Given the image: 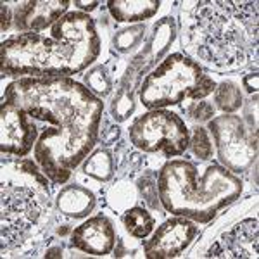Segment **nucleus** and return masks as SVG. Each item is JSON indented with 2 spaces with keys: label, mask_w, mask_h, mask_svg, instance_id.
I'll list each match as a JSON object with an SVG mask.
<instances>
[{
  "label": "nucleus",
  "mask_w": 259,
  "mask_h": 259,
  "mask_svg": "<svg viewBox=\"0 0 259 259\" xmlns=\"http://www.w3.org/2000/svg\"><path fill=\"white\" fill-rule=\"evenodd\" d=\"M190 130V142L189 150L197 161H211L214 156V144H212V137L207 130L206 124H192Z\"/></svg>",
  "instance_id": "393cba45"
},
{
  "label": "nucleus",
  "mask_w": 259,
  "mask_h": 259,
  "mask_svg": "<svg viewBox=\"0 0 259 259\" xmlns=\"http://www.w3.org/2000/svg\"><path fill=\"white\" fill-rule=\"evenodd\" d=\"M216 80L183 52H171L144 78L139 102L147 111L178 107L212 95Z\"/></svg>",
  "instance_id": "0eeeda50"
},
{
  "label": "nucleus",
  "mask_w": 259,
  "mask_h": 259,
  "mask_svg": "<svg viewBox=\"0 0 259 259\" xmlns=\"http://www.w3.org/2000/svg\"><path fill=\"white\" fill-rule=\"evenodd\" d=\"M128 140L142 152L149 156L162 154L168 161L187 154L190 130L178 112L171 109H150L132 121Z\"/></svg>",
  "instance_id": "1a4fd4ad"
},
{
  "label": "nucleus",
  "mask_w": 259,
  "mask_h": 259,
  "mask_svg": "<svg viewBox=\"0 0 259 259\" xmlns=\"http://www.w3.org/2000/svg\"><path fill=\"white\" fill-rule=\"evenodd\" d=\"M54 204H56V211L61 216L78 221L89 218L94 212V209L97 207V195L83 183L74 182L69 183V185H64L57 192Z\"/></svg>",
  "instance_id": "2eb2a0df"
},
{
  "label": "nucleus",
  "mask_w": 259,
  "mask_h": 259,
  "mask_svg": "<svg viewBox=\"0 0 259 259\" xmlns=\"http://www.w3.org/2000/svg\"><path fill=\"white\" fill-rule=\"evenodd\" d=\"M2 100L24 109L36 123L54 124L40 132L33 159L54 185H66L97 147L106 102L69 76L18 78L6 87Z\"/></svg>",
  "instance_id": "f257e3e1"
},
{
  "label": "nucleus",
  "mask_w": 259,
  "mask_h": 259,
  "mask_svg": "<svg viewBox=\"0 0 259 259\" xmlns=\"http://www.w3.org/2000/svg\"><path fill=\"white\" fill-rule=\"evenodd\" d=\"M18 33H41L69 12L71 0H21L9 2Z\"/></svg>",
  "instance_id": "4468645a"
},
{
  "label": "nucleus",
  "mask_w": 259,
  "mask_h": 259,
  "mask_svg": "<svg viewBox=\"0 0 259 259\" xmlns=\"http://www.w3.org/2000/svg\"><path fill=\"white\" fill-rule=\"evenodd\" d=\"M150 26L145 23L140 24H128V26L116 30L111 36V52L112 56H130L137 54L144 41L147 40Z\"/></svg>",
  "instance_id": "6ab92c4d"
},
{
  "label": "nucleus",
  "mask_w": 259,
  "mask_h": 259,
  "mask_svg": "<svg viewBox=\"0 0 259 259\" xmlns=\"http://www.w3.org/2000/svg\"><path fill=\"white\" fill-rule=\"evenodd\" d=\"M73 6H74V9H76V11L85 12V14H90V12H94V11H97V9H99L100 2H99V0H92V2H83V0H74Z\"/></svg>",
  "instance_id": "7c9ffc66"
},
{
  "label": "nucleus",
  "mask_w": 259,
  "mask_h": 259,
  "mask_svg": "<svg viewBox=\"0 0 259 259\" xmlns=\"http://www.w3.org/2000/svg\"><path fill=\"white\" fill-rule=\"evenodd\" d=\"M180 114L185 118V123L190 121L192 124H207L216 116V107L207 99L187 100L178 106Z\"/></svg>",
  "instance_id": "a878e982"
},
{
  "label": "nucleus",
  "mask_w": 259,
  "mask_h": 259,
  "mask_svg": "<svg viewBox=\"0 0 259 259\" xmlns=\"http://www.w3.org/2000/svg\"><path fill=\"white\" fill-rule=\"evenodd\" d=\"M157 173H159V169L147 168L139 178L135 180V185H137V190H139V197L142 200V206H145L152 212H159L161 216H166L168 212L162 209L161 200H159Z\"/></svg>",
  "instance_id": "5701e85b"
},
{
  "label": "nucleus",
  "mask_w": 259,
  "mask_h": 259,
  "mask_svg": "<svg viewBox=\"0 0 259 259\" xmlns=\"http://www.w3.org/2000/svg\"><path fill=\"white\" fill-rule=\"evenodd\" d=\"M102 54V36L90 14L69 11L45 33H16L0 44L2 78L69 76L85 73Z\"/></svg>",
  "instance_id": "20e7f679"
},
{
  "label": "nucleus",
  "mask_w": 259,
  "mask_h": 259,
  "mask_svg": "<svg viewBox=\"0 0 259 259\" xmlns=\"http://www.w3.org/2000/svg\"><path fill=\"white\" fill-rule=\"evenodd\" d=\"M177 28L183 54L204 71L237 74L257 71V0L177 2Z\"/></svg>",
  "instance_id": "f03ea898"
},
{
  "label": "nucleus",
  "mask_w": 259,
  "mask_h": 259,
  "mask_svg": "<svg viewBox=\"0 0 259 259\" xmlns=\"http://www.w3.org/2000/svg\"><path fill=\"white\" fill-rule=\"evenodd\" d=\"M0 11H2V26H0V31L6 35L14 26V14H12V7L9 2H0Z\"/></svg>",
  "instance_id": "c756f323"
},
{
  "label": "nucleus",
  "mask_w": 259,
  "mask_h": 259,
  "mask_svg": "<svg viewBox=\"0 0 259 259\" xmlns=\"http://www.w3.org/2000/svg\"><path fill=\"white\" fill-rule=\"evenodd\" d=\"M40 128L26 111L9 102L0 104V152L2 156L26 157L35 149Z\"/></svg>",
  "instance_id": "f8f14e48"
},
{
  "label": "nucleus",
  "mask_w": 259,
  "mask_h": 259,
  "mask_svg": "<svg viewBox=\"0 0 259 259\" xmlns=\"http://www.w3.org/2000/svg\"><path fill=\"white\" fill-rule=\"evenodd\" d=\"M240 89L245 90L247 95L257 94L259 92V71H245L240 78Z\"/></svg>",
  "instance_id": "c85d7f7f"
},
{
  "label": "nucleus",
  "mask_w": 259,
  "mask_h": 259,
  "mask_svg": "<svg viewBox=\"0 0 259 259\" xmlns=\"http://www.w3.org/2000/svg\"><path fill=\"white\" fill-rule=\"evenodd\" d=\"M147 168L150 166V157L149 154L142 152L139 149H130L128 154L123 157L118 166H116V175L114 177L118 180H130V182H135Z\"/></svg>",
  "instance_id": "b1692460"
},
{
  "label": "nucleus",
  "mask_w": 259,
  "mask_h": 259,
  "mask_svg": "<svg viewBox=\"0 0 259 259\" xmlns=\"http://www.w3.org/2000/svg\"><path fill=\"white\" fill-rule=\"evenodd\" d=\"M121 223H123L124 232L132 237L133 240L144 242L149 239L154 228L157 227V220L152 214V211L147 209L145 206H139L135 204L121 214Z\"/></svg>",
  "instance_id": "aec40b11"
},
{
  "label": "nucleus",
  "mask_w": 259,
  "mask_h": 259,
  "mask_svg": "<svg viewBox=\"0 0 259 259\" xmlns=\"http://www.w3.org/2000/svg\"><path fill=\"white\" fill-rule=\"evenodd\" d=\"M80 168L83 177L95 180L97 183L112 182L116 175V161L114 156H112V150L99 145L85 157Z\"/></svg>",
  "instance_id": "a211bd4d"
},
{
  "label": "nucleus",
  "mask_w": 259,
  "mask_h": 259,
  "mask_svg": "<svg viewBox=\"0 0 259 259\" xmlns=\"http://www.w3.org/2000/svg\"><path fill=\"white\" fill-rule=\"evenodd\" d=\"M199 225L185 216L166 218L154 228L149 239L142 242V252L147 259H175L187 252L197 240Z\"/></svg>",
  "instance_id": "9b49d317"
},
{
  "label": "nucleus",
  "mask_w": 259,
  "mask_h": 259,
  "mask_svg": "<svg viewBox=\"0 0 259 259\" xmlns=\"http://www.w3.org/2000/svg\"><path fill=\"white\" fill-rule=\"evenodd\" d=\"M139 200L140 197L135 182H130V180L114 178L112 185H109V189L104 194V202L114 214H123L126 209L135 206Z\"/></svg>",
  "instance_id": "412c9836"
},
{
  "label": "nucleus",
  "mask_w": 259,
  "mask_h": 259,
  "mask_svg": "<svg viewBox=\"0 0 259 259\" xmlns=\"http://www.w3.org/2000/svg\"><path fill=\"white\" fill-rule=\"evenodd\" d=\"M116 237H118V230L114 228L112 220L104 212H97L74 227L68 240L71 247L78 249L87 256L106 257L112 254Z\"/></svg>",
  "instance_id": "ddd939ff"
},
{
  "label": "nucleus",
  "mask_w": 259,
  "mask_h": 259,
  "mask_svg": "<svg viewBox=\"0 0 259 259\" xmlns=\"http://www.w3.org/2000/svg\"><path fill=\"white\" fill-rule=\"evenodd\" d=\"M244 180L218 162L168 159L157 173L161 206L168 214L207 225L244 194Z\"/></svg>",
  "instance_id": "39448f33"
},
{
  "label": "nucleus",
  "mask_w": 259,
  "mask_h": 259,
  "mask_svg": "<svg viewBox=\"0 0 259 259\" xmlns=\"http://www.w3.org/2000/svg\"><path fill=\"white\" fill-rule=\"evenodd\" d=\"M121 76L119 61L107 59L100 64H94L83 74L81 83L89 89L95 97L106 100L111 99L116 90V83Z\"/></svg>",
  "instance_id": "f3484780"
},
{
  "label": "nucleus",
  "mask_w": 259,
  "mask_h": 259,
  "mask_svg": "<svg viewBox=\"0 0 259 259\" xmlns=\"http://www.w3.org/2000/svg\"><path fill=\"white\" fill-rule=\"evenodd\" d=\"M244 102V94L237 81L223 80L216 83V89L212 92V106L221 114H237Z\"/></svg>",
  "instance_id": "4be33fe9"
},
{
  "label": "nucleus",
  "mask_w": 259,
  "mask_h": 259,
  "mask_svg": "<svg viewBox=\"0 0 259 259\" xmlns=\"http://www.w3.org/2000/svg\"><path fill=\"white\" fill-rule=\"evenodd\" d=\"M212 137L218 164L245 177L257 162V135L249 132L239 114H216L206 124Z\"/></svg>",
  "instance_id": "9d476101"
},
{
  "label": "nucleus",
  "mask_w": 259,
  "mask_h": 259,
  "mask_svg": "<svg viewBox=\"0 0 259 259\" xmlns=\"http://www.w3.org/2000/svg\"><path fill=\"white\" fill-rule=\"evenodd\" d=\"M257 211V195L228 204L212 218L209 227L199 232V240L189 247L185 257L206 259H257L259 221L250 216Z\"/></svg>",
  "instance_id": "423d86ee"
},
{
  "label": "nucleus",
  "mask_w": 259,
  "mask_h": 259,
  "mask_svg": "<svg viewBox=\"0 0 259 259\" xmlns=\"http://www.w3.org/2000/svg\"><path fill=\"white\" fill-rule=\"evenodd\" d=\"M161 6V0H109L106 4L111 19L124 24H140L152 19Z\"/></svg>",
  "instance_id": "dca6fc26"
},
{
  "label": "nucleus",
  "mask_w": 259,
  "mask_h": 259,
  "mask_svg": "<svg viewBox=\"0 0 259 259\" xmlns=\"http://www.w3.org/2000/svg\"><path fill=\"white\" fill-rule=\"evenodd\" d=\"M52 185L31 157L0 161V252L2 257H38L52 242L57 218Z\"/></svg>",
  "instance_id": "7ed1b4c3"
},
{
  "label": "nucleus",
  "mask_w": 259,
  "mask_h": 259,
  "mask_svg": "<svg viewBox=\"0 0 259 259\" xmlns=\"http://www.w3.org/2000/svg\"><path fill=\"white\" fill-rule=\"evenodd\" d=\"M257 100H259V95L257 94H252L249 95L247 99H244V102H242V121L245 123V126L249 128L250 133H254V135H257Z\"/></svg>",
  "instance_id": "cd10ccee"
},
{
  "label": "nucleus",
  "mask_w": 259,
  "mask_h": 259,
  "mask_svg": "<svg viewBox=\"0 0 259 259\" xmlns=\"http://www.w3.org/2000/svg\"><path fill=\"white\" fill-rule=\"evenodd\" d=\"M121 135H123L121 124L118 123V121L112 119V116L109 114V112L104 111L102 119H100L99 142H97V145H100V147L112 149L121 140Z\"/></svg>",
  "instance_id": "bb28decb"
},
{
  "label": "nucleus",
  "mask_w": 259,
  "mask_h": 259,
  "mask_svg": "<svg viewBox=\"0 0 259 259\" xmlns=\"http://www.w3.org/2000/svg\"><path fill=\"white\" fill-rule=\"evenodd\" d=\"M178 38L177 18L166 14L156 23H152L147 35V40L137 54L130 57L121 76L116 83V90L109 99V114L118 123H124L132 118L139 102V89L144 78L168 56V50L175 40Z\"/></svg>",
  "instance_id": "6e6552de"
}]
</instances>
